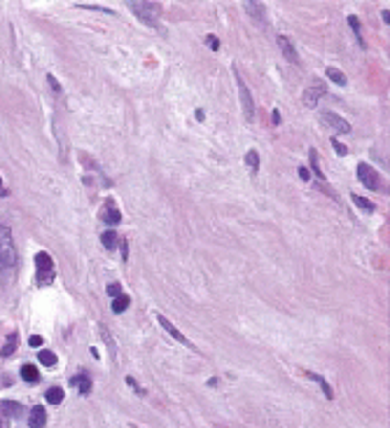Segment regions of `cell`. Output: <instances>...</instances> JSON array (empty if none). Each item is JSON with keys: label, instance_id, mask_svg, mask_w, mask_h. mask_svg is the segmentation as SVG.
Masks as SVG:
<instances>
[{"label": "cell", "instance_id": "cell-19", "mask_svg": "<svg viewBox=\"0 0 390 428\" xmlns=\"http://www.w3.org/2000/svg\"><path fill=\"white\" fill-rule=\"evenodd\" d=\"M44 398H47L49 405H61V403H64V388L54 386V388H49V391L44 393Z\"/></svg>", "mask_w": 390, "mask_h": 428}, {"label": "cell", "instance_id": "cell-36", "mask_svg": "<svg viewBox=\"0 0 390 428\" xmlns=\"http://www.w3.org/2000/svg\"><path fill=\"white\" fill-rule=\"evenodd\" d=\"M271 122H274V124H281V113H278V110L271 113Z\"/></svg>", "mask_w": 390, "mask_h": 428}, {"label": "cell", "instance_id": "cell-2", "mask_svg": "<svg viewBox=\"0 0 390 428\" xmlns=\"http://www.w3.org/2000/svg\"><path fill=\"white\" fill-rule=\"evenodd\" d=\"M129 10L136 12V17L140 22L150 26V28H159V12H161V5L159 2H129Z\"/></svg>", "mask_w": 390, "mask_h": 428}, {"label": "cell", "instance_id": "cell-25", "mask_svg": "<svg viewBox=\"0 0 390 428\" xmlns=\"http://www.w3.org/2000/svg\"><path fill=\"white\" fill-rule=\"evenodd\" d=\"M14 349H17V332H12L10 337H7V344H5V346H2V351H0V353H2V358H10Z\"/></svg>", "mask_w": 390, "mask_h": 428}, {"label": "cell", "instance_id": "cell-23", "mask_svg": "<svg viewBox=\"0 0 390 428\" xmlns=\"http://www.w3.org/2000/svg\"><path fill=\"white\" fill-rule=\"evenodd\" d=\"M350 199H353V203L358 206L360 211H365V213H371V211H374V203L369 202V199H365V197H360V194H353Z\"/></svg>", "mask_w": 390, "mask_h": 428}, {"label": "cell", "instance_id": "cell-30", "mask_svg": "<svg viewBox=\"0 0 390 428\" xmlns=\"http://www.w3.org/2000/svg\"><path fill=\"white\" fill-rule=\"evenodd\" d=\"M332 148H334V150H337V155H341V157H344V155L348 152L346 145H344V143H339L337 138H332Z\"/></svg>", "mask_w": 390, "mask_h": 428}, {"label": "cell", "instance_id": "cell-13", "mask_svg": "<svg viewBox=\"0 0 390 428\" xmlns=\"http://www.w3.org/2000/svg\"><path fill=\"white\" fill-rule=\"evenodd\" d=\"M103 223L110 227H117L119 223H122V213L115 208V202H108L106 211H103Z\"/></svg>", "mask_w": 390, "mask_h": 428}, {"label": "cell", "instance_id": "cell-17", "mask_svg": "<svg viewBox=\"0 0 390 428\" xmlns=\"http://www.w3.org/2000/svg\"><path fill=\"white\" fill-rule=\"evenodd\" d=\"M22 379L23 382H28V384H35L38 379H40V372H38V367L35 365H22Z\"/></svg>", "mask_w": 390, "mask_h": 428}, {"label": "cell", "instance_id": "cell-22", "mask_svg": "<svg viewBox=\"0 0 390 428\" xmlns=\"http://www.w3.org/2000/svg\"><path fill=\"white\" fill-rule=\"evenodd\" d=\"M308 157H311V169H313V173L318 176V180L325 182V173H323V169H320V161H318V152L311 148V152H308Z\"/></svg>", "mask_w": 390, "mask_h": 428}, {"label": "cell", "instance_id": "cell-4", "mask_svg": "<svg viewBox=\"0 0 390 428\" xmlns=\"http://www.w3.org/2000/svg\"><path fill=\"white\" fill-rule=\"evenodd\" d=\"M35 267H38V283L40 286H47L54 281V262L49 253H38L35 255Z\"/></svg>", "mask_w": 390, "mask_h": 428}, {"label": "cell", "instance_id": "cell-1", "mask_svg": "<svg viewBox=\"0 0 390 428\" xmlns=\"http://www.w3.org/2000/svg\"><path fill=\"white\" fill-rule=\"evenodd\" d=\"M14 262H17V250H14V244H12V234L10 229L0 223V271L12 269Z\"/></svg>", "mask_w": 390, "mask_h": 428}, {"label": "cell", "instance_id": "cell-28", "mask_svg": "<svg viewBox=\"0 0 390 428\" xmlns=\"http://www.w3.org/2000/svg\"><path fill=\"white\" fill-rule=\"evenodd\" d=\"M101 337H103V342H106L108 346H110V353H112V358H115V353H117V349H115V342H112V337H110V332H108L106 328L101 330Z\"/></svg>", "mask_w": 390, "mask_h": 428}, {"label": "cell", "instance_id": "cell-9", "mask_svg": "<svg viewBox=\"0 0 390 428\" xmlns=\"http://www.w3.org/2000/svg\"><path fill=\"white\" fill-rule=\"evenodd\" d=\"M47 426V409L43 405H35L28 414V428H44Z\"/></svg>", "mask_w": 390, "mask_h": 428}, {"label": "cell", "instance_id": "cell-26", "mask_svg": "<svg viewBox=\"0 0 390 428\" xmlns=\"http://www.w3.org/2000/svg\"><path fill=\"white\" fill-rule=\"evenodd\" d=\"M38 358H40V363L47 365V367H52V365H56V353L47 351V349H43V351L38 353Z\"/></svg>", "mask_w": 390, "mask_h": 428}, {"label": "cell", "instance_id": "cell-10", "mask_svg": "<svg viewBox=\"0 0 390 428\" xmlns=\"http://www.w3.org/2000/svg\"><path fill=\"white\" fill-rule=\"evenodd\" d=\"M276 43H278V47H281V52H283V56L287 59V61H292V64H299V56H297L295 45L290 43L285 35H276Z\"/></svg>", "mask_w": 390, "mask_h": 428}, {"label": "cell", "instance_id": "cell-39", "mask_svg": "<svg viewBox=\"0 0 390 428\" xmlns=\"http://www.w3.org/2000/svg\"><path fill=\"white\" fill-rule=\"evenodd\" d=\"M7 421H10V419H5L2 414H0V428H7Z\"/></svg>", "mask_w": 390, "mask_h": 428}, {"label": "cell", "instance_id": "cell-12", "mask_svg": "<svg viewBox=\"0 0 390 428\" xmlns=\"http://www.w3.org/2000/svg\"><path fill=\"white\" fill-rule=\"evenodd\" d=\"M243 7L250 12V17H253V19H257V22H260V26H264V23H266V7H264V2H245Z\"/></svg>", "mask_w": 390, "mask_h": 428}, {"label": "cell", "instance_id": "cell-5", "mask_svg": "<svg viewBox=\"0 0 390 428\" xmlns=\"http://www.w3.org/2000/svg\"><path fill=\"white\" fill-rule=\"evenodd\" d=\"M327 94V87L325 82H320V80H316V82H311V85L304 89V94H302V103H304L306 108H316L318 101Z\"/></svg>", "mask_w": 390, "mask_h": 428}, {"label": "cell", "instance_id": "cell-29", "mask_svg": "<svg viewBox=\"0 0 390 428\" xmlns=\"http://www.w3.org/2000/svg\"><path fill=\"white\" fill-rule=\"evenodd\" d=\"M47 82H49V87L54 89V94H61V91H64V89H61V85H59V80H56L54 75H47Z\"/></svg>", "mask_w": 390, "mask_h": 428}, {"label": "cell", "instance_id": "cell-14", "mask_svg": "<svg viewBox=\"0 0 390 428\" xmlns=\"http://www.w3.org/2000/svg\"><path fill=\"white\" fill-rule=\"evenodd\" d=\"M348 26L353 28V35H355V40H358V45L362 47V49H367V43H365V38H362V31H360V22L355 14H348Z\"/></svg>", "mask_w": 390, "mask_h": 428}, {"label": "cell", "instance_id": "cell-16", "mask_svg": "<svg viewBox=\"0 0 390 428\" xmlns=\"http://www.w3.org/2000/svg\"><path fill=\"white\" fill-rule=\"evenodd\" d=\"M306 377H308V379H313V382H318V384H320V388H323V393H325V398H329V400H332V398H334V393H332V386L327 384V379L323 375H318V372H306Z\"/></svg>", "mask_w": 390, "mask_h": 428}, {"label": "cell", "instance_id": "cell-11", "mask_svg": "<svg viewBox=\"0 0 390 428\" xmlns=\"http://www.w3.org/2000/svg\"><path fill=\"white\" fill-rule=\"evenodd\" d=\"M0 414L5 419H19L23 414V407L12 400H0Z\"/></svg>", "mask_w": 390, "mask_h": 428}, {"label": "cell", "instance_id": "cell-38", "mask_svg": "<svg viewBox=\"0 0 390 428\" xmlns=\"http://www.w3.org/2000/svg\"><path fill=\"white\" fill-rule=\"evenodd\" d=\"M122 255H124V260H127V255H129V250H127V241H122Z\"/></svg>", "mask_w": 390, "mask_h": 428}, {"label": "cell", "instance_id": "cell-27", "mask_svg": "<svg viewBox=\"0 0 390 428\" xmlns=\"http://www.w3.org/2000/svg\"><path fill=\"white\" fill-rule=\"evenodd\" d=\"M77 7H85V10H98V12H106V14H112V17H115V12L110 10V7H103V5H91V2H80Z\"/></svg>", "mask_w": 390, "mask_h": 428}, {"label": "cell", "instance_id": "cell-15", "mask_svg": "<svg viewBox=\"0 0 390 428\" xmlns=\"http://www.w3.org/2000/svg\"><path fill=\"white\" fill-rule=\"evenodd\" d=\"M70 386H77V388H80V393H89L94 384H91V379H89L87 375H75L73 379H70Z\"/></svg>", "mask_w": 390, "mask_h": 428}, {"label": "cell", "instance_id": "cell-31", "mask_svg": "<svg viewBox=\"0 0 390 428\" xmlns=\"http://www.w3.org/2000/svg\"><path fill=\"white\" fill-rule=\"evenodd\" d=\"M208 47H211L213 52H217V49H220V40H217L215 35H208Z\"/></svg>", "mask_w": 390, "mask_h": 428}, {"label": "cell", "instance_id": "cell-32", "mask_svg": "<svg viewBox=\"0 0 390 428\" xmlns=\"http://www.w3.org/2000/svg\"><path fill=\"white\" fill-rule=\"evenodd\" d=\"M127 384L131 386V388H133V391H136L138 396H143V393H145V391H143V388H140V386H138L136 382H133V379H131V377H127Z\"/></svg>", "mask_w": 390, "mask_h": 428}, {"label": "cell", "instance_id": "cell-33", "mask_svg": "<svg viewBox=\"0 0 390 428\" xmlns=\"http://www.w3.org/2000/svg\"><path fill=\"white\" fill-rule=\"evenodd\" d=\"M108 295H112V297H117V295H122V288H119L117 283H112V286H108Z\"/></svg>", "mask_w": 390, "mask_h": 428}, {"label": "cell", "instance_id": "cell-21", "mask_svg": "<svg viewBox=\"0 0 390 428\" xmlns=\"http://www.w3.org/2000/svg\"><path fill=\"white\" fill-rule=\"evenodd\" d=\"M129 304H131V300H129V295H117L115 300H112V311L115 314H122V311H127L129 309Z\"/></svg>", "mask_w": 390, "mask_h": 428}, {"label": "cell", "instance_id": "cell-24", "mask_svg": "<svg viewBox=\"0 0 390 428\" xmlns=\"http://www.w3.org/2000/svg\"><path fill=\"white\" fill-rule=\"evenodd\" d=\"M101 241H103V246L108 248V250H112V248L117 246V241H119V236L110 229V232H103V236H101Z\"/></svg>", "mask_w": 390, "mask_h": 428}, {"label": "cell", "instance_id": "cell-40", "mask_svg": "<svg viewBox=\"0 0 390 428\" xmlns=\"http://www.w3.org/2000/svg\"><path fill=\"white\" fill-rule=\"evenodd\" d=\"M203 117H206V115H203V110H196V119H199V122H203Z\"/></svg>", "mask_w": 390, "mask_h": 428}, {"label": "cell", "instance_id": "cell-6", "mask_svg": "<svg viewBox=\"0 0 390 428\" xmlns=\"http://www.w3.org/2000/svg\"><path fill=\"white\" fill-rule=\"evenodd\" d=\"M320 122L327 124L329 129H334L337 134H350V129H353L346 119L339 117L337 113H332V110H320Z\"/></svg>", "mask_w": 390, "mask_h": 428}, {"label": "cell", "instance_id": "cell-37", "mask_svg": "<svg viewBox=\"0 0 390 428\" xmlns=\"http://www.w3.org/2000/svg\"><path fill=\"white\" fill-rule=\"evenodd\" d=\"M40 344H43V337H38V335L31 337V346H40Z\"/></svg>", "mask_w": 390, "mask_h": 428}, {"label": "cell", "instance_id": "cell-8", "mask_svg": "<svg viewBox=\"0 0 390 428\" xmlns=\"http://www.w3.org/2000/svg\"><path fill=\"white\" fill-rule=\"evenodd\" d=\"M157 321H159V325H161V328H164V330H166V332L171 335V337L175 339V342L185 344V346H192L190 339H187V337H185V335H182V332H180L178 328H175V325H173V323H171L169 318H166V316H161V314H159V316H157Z\"/></svg>", "mask_w": 390, "mask_h": 428}, {"label": "cell", "instance_id": "cell-34", "mask_svg": "<svg viewBox=\"0 0 390 428\" xmlns=\"http://www.w3.org/2000/svg\"><path fill=\"white\" fill-rule=\"evenodd\" d=\"M299 178H302V180H311V173H308V169H304V166H302V169H299Z\"/></svg>", "mask_w": 390, "mask_h": 428}, {"label": "cell", "instance_id": "cell-35", "mask_svg": "<svg viewBox=\"0 0 390 428\" xmlns=\"http://www.w3.org/2000/svg\"><path fill=\"white\" fill-rule=\"evenodd\" d=\"M381 19H383V23L388 26V23H390V12H388V10H383V12H381Z\"/></svg>", "mask_w": 390, "mask_h": 428}, {"label": "cell", "instance_id": "cell-41", "mask_svg": "<svg viewBox=\"0 0 390 428\" xmlns=\"http://www.w3.org/2000/svg\"><path fill=\"white\" fill-rule=\"evenodd\" d=\"M0 194H2V197H5V194H7V190H5V187H2V178H0Z\"/></svg>", "mask_w": 390, "mask_h": 428}, {"label": "cell", "instance_id": "cell-18", "mask_svg": "<svg viewBox=\"0 0 390 428\" xmlns=\"http://www.w3.org/2000/svg\"><path fill=\"white\" fill-rule=\"evenodd\" d=\"M245 166H248V171L253 173V176L260 171V155H257L255 150H248V152H245Z\"/></svg>", "mask_w": 390, "mask_h": 428}, {"label": "cell", "instance_id": "cell-20", "mask_svg": "<svg viewBox=\"0 0 390 428\" xmlns=\"http://www.w3.org/2000/svg\"><path fill=\"white\" fill-rule=\"evenodd\" d=\"M325 75L329 77V80H332L334 85L346 87V75H344V73H341L339 68H334V66H329V68H327V70H325Z\"/></svg>", "mask_w": 390, "mask_h": 428}, {"label": "cell", "instance_id": "cell-3", "mask_svg": "<svg viewBox=\"0 0 390 428\" xmlns=\"http://www.w3.org/2000/svg\"><path fill=\"white\" fill-rule=\"evenodd\" d=\"M234 80H236L238 94H241V103H243V110H245V119H248V122H253V119H255V101H253V94H250L248 85L243 82V77H241V73L236 70V66H234Z\"/></svg>", "mask_w": 390, "mask_h": 428}, {"label": "cell", "instance_id": "cell-7", "mask_svg": "<svg viewBox=\"0 0 390 428\" xmlns=\"http://www.w3.org/2000/svg\"><path fill=\"white\" fill-rule=\"evenodd\" d=\"M358 180L365 185V187H369V190H379V173L374 171L369 164H358Z\"/></svg>", "mask_w": 390, "mask_h": 428}]
</instances>
